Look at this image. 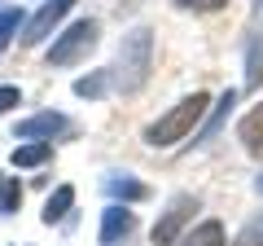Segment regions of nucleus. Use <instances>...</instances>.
<instances>
[{"label":"nucleus","mask_w":263,"mask_h":246,"mask_svg":"<svg viewBox=\"0 0 263 246\" xmlns=\"http://www.w3.org/2000/svg\"><path fill=\"white\" fill-rule=\"evenodd\" d=\"M5 180H9V176H0V189H5Z\"/></svg>","instance_id":"obj_23"},{"label":"nucleus","mask_w":263,"mask_h":246,"mask_svg":"<svg viewBox=\"0 0 263 246\" xmlns=\"http://www.w3.org/2000/svg\"><path fill=\"white\" fill-rule=\"evenodd\" d=\"M263 88V31H254L246 44V93Z\"/></svg>","instance_id":"obj_12"},{"label":"nucleus","mask_w":263,"mask_h":246,"mask_svg":"<svg viewBox=\"0 0 263 246\" xmlns=\"http://www.w3.org/2000/svg\"><path fill=\"white\" fill-rule=\"evenodd\" d=\"M197 207H202V202H197L193 194H176V198L167 202V211H162V216L154 220V233H149V242H154V246H176L180 237H184L189 229H193Z\"/></svg>","instance_id":"obj_4"},{"label":"nucleus","mask_w":263,"mask_h":246,"mask_svg":"<svg viewBox=\"0 0 263 246\" xmlns=\"http://www.w3.org/2000/svg\"><path fill=\"white\" fill-rule=\"evenodd\" d=\"M70 207H75V185H57L53 194H48L44 211H40V220L44 224H62L66 216H70Z\"/></svg>","instance_id":"obj_11"},{"label":"nucleus","mask_w":263,"mask_h":246,"mask_svg":"<svg viewBox=\"0 0 263 246\" xmlns=\"http://www.w3.org/2000/svg\"><path fill=\"white\" fill-rule=\"evenodd\" d=\"M110 88H114L110 71H92V75H79L75 79V97H84V101H101Z\"/></svg>","instance_id":"obj_15"},{"label":"nucleus","mask_w":263,"mask_h":246,"mask_svg":"<svg viewBox=\"0 0 263 246\" xmlns=\"http://www.w3.org/2000/svg\"><path fill=\"white\" fill-rule=\"evenodd\" d=\"M22 106V88L18 84H0V114H9Z\"/></svg>","instance_id":"obj_19"},{"label":"nucleus","mask_w":263,"mask_h":246,"mask_svg":"<svg viewBox=\"0 0 263 246\" xmlns=\"http://www.w3.org/2000/svg\"><path fill=\"white\" fill-rule=\"evenodd\" d=\"M22 207V185L18 180H5V189H0V216H13Z\"/></svg>","instance_id":"obj_17"},{"label":"nucleus","mask_w":263,"mask_h":246,"mask_svg":"<svg viewBox=\"0 0 263 246\" xmlns=\"http://www.w3.org/2000/svg\"><path fill=\"white\" fill-rule=\"evenodd\" d=\"M27 27V13H22V5H0V53L18 40V31Z\"/></svg>","instance_id":"obj_14"},{"label":"nucleus","mask_w":263,"mask_h":246,"mask_svg":"<svg viewBox=\"0 0 263 246\" xmlns=\"http://www.w3.org/2000/svg\"><path fill=\"white\" fill-rule=\"evenodd\" d=\"M132 233H136V211H127L123 202H110L101 211V233H97V242L101 246H123Z\"/></svg>","instance_id":"obj_7"},{"label":"nucleus","mask_w":263,"mask_h":246,"mask_svg":"<svg viewBox=\"0 0 263 246\" xmlns=\"http://www.w3.org/2000/svg\"><path fill=\"white\" fill-rule=\"evenodd\" d=\"M237 246H263V211L254 220H246L241 233H237Z\"/></svg>","instance_id":"obj_18"},{"label":"nucleus","mask_w":263,"mask_h":246,"mask_svg":"<svg viewBox=\"0 0 263 246\" xmlns=\"http://www.w3.org/2000/svg\"><path fill=\"white\" fill-rule=\"evenodd\" d=\"M254 189H259V198H263V171H259V176H254Z\"/></svg>","instance_id":"obj_21"},{"label":"nucleus","mask_w":263,"mask_h":246,"mask_svg":"<svg viewBox=\"0 0 263 246\" xmlns=\"http://www.w3.org/2000/svg\"><path fill=\"white\" fill-rule=\"evenodd\" d=\"M105 198L110 202H123V207H127V202H145L149 198V185H145V180H136V176H127V171H114V176H105Z\"/></svg>","instance_id":"obj_8"},{"label":"nucleus","mask_w":263,"mask_h":246,"mask_svg":"<svg viewBox=\"0 0 263 246\" xmlns=\"http://www.w3.org/2000/svg\"><path fill=\"white\" fill-rule=\"evenodd\" d=\"M48 159H53V141H18V150L9 154V163H13V167H22V171L44 167Z\"/></svg>","instance_id":"obj_10"},{"label":"nucleus","mask_w":263,"mask_h":246,"mask_svg":"<svg viewBox=\"0 0 263 246\" xmlns=\"http://www.w3.org/2000/svg\"><path fill=\"white\" fill-rule=\"evenodd\" d=\"M237 141H241V150L250 154V159L263 163V106H254V110L237 123Z\"/></svg>","instance_id":"obj_9"},{"label":"nucleus","mask_w":263,"mask_h":246,"mask_svg":"<svg viewBox=\"0 0 263 246\" xmlns=\"http://www.w3.org/2000/svg\"><path fill=\"white\" fill-rule=\"evenodd\" d=\"M180 9H197V13H206V9H219L224 0H176Z\"/></svg>","instance_id":"obj_20"},{"label":"nucleus","mask_w":263,"mask_h":246,"mask_svg":"<svg viewBox=\"0 0 263 246\" xmlns=\"http://www.w3.org/2000/svg\"><path fill=\"white\" fill-rule=\"evenodd\" d=\"M97 44H101V22L79 18V22H70L66 31L53 36V44L44 48V62L48 66H79V62H88V53Z\"/></svg>","instance_id":"obj_3"},{"label":"nucleus","mask_w":263,"mask_h":246,"mask_svg":"<svg viewBox=\"0 0 263 246\" xmlns=\"http://www.w3.org/2000/svg\"><path fill=\"white\" fill-rule=\"evenodd\" d=\"M75 5H79V0H44L40 13H35V18H27V27H22V48H40L57 27H62V18L75 9Z\"/></svg>","instance_id":"obj_5"},{"label":"nucleus","mask_w":263,"mask_h":246,"mask_svg":"<svg viewBox=\"0 0 263 246\" xmlns=\"http://www.w3.org/2000/svg\"><path fill=\"white\" fill-rule=\"evenodd\" d=\"M206 106H211L206 93H189V97H180V101L171 106L167 114H158V119L145 128V145H149V150H171V145L189 141V136H193V128L206 119Z\"/></svg>","instance_id":"obj_2"},{"label":"nucleus","mask_w":263,"mask_h":246,"mask_svg":"<svg viewBox=\"0 0 263 246\" xmlns=\"http://www.w3.org/2000/svg\"><path fill=\"white\" fill-rule=\"evenodd\" d=\"M180 246H228V233L219 220H202V224H193L180 237Z\"/></svg>","instance_id":"obj_13"},{"label":"nucleus","mask_w":263,"mask_h":246,"mask_svg":"<svg viewBox=\"0 0 263 246\" xmlns=\"http://www.w3.org/2000/svg\"><path fill=\"white\" fill-rule=\"evenodd\" d=\"M254 9H259V13H263V0H254Z\"/></svg>","instance_id":"obj_22"},{"label":"nucleus","mask_w":263,"mask_h":246,"mask_svg":"<svg viewBox=\"0 0 263 246\" xmlns=\"http://www.w3.org/2000/svg\"><path fill=\"white\" fill-rule=\"evenodd\" d=\"M233 106H237V88H228V93L219 97V106H215V110H211V119H206V128H202V136H197L193 145H206L211 136H215L219 128H224V119H228V114H233Z\"/></svg>","instance_id":"obj_16"},{"label":"nucleus","mask_w":263,"mask_h":246,"mask_svg":"<svg viewBox=\"0 0 263 246\" xmlns=\"http://www.w3.org/2000/svg\"><path fill=\"white\" fill-rule=\"evenodd\" d=\"M66 132H70V119L62 110H40V114H31V119H22L13 128V141H57Z\"/></svg>","instance_id":"obj_6"},{"label":"nucleus","mask_w":263,"mask_h":246,"mask_svg":"<svg viewBox=\"0 0 263 246\" xmlns=\"http://www.w3.org/2000/svg\"><path fill=\"white\" fill-rule=\"evenodd\" d=\"M149 71H154V31L149 27H132L119 40V57H114V66H110L114 93L136 97L149 84Z\"/></svg>","instance_id":"obj_1"}]
</instances>
